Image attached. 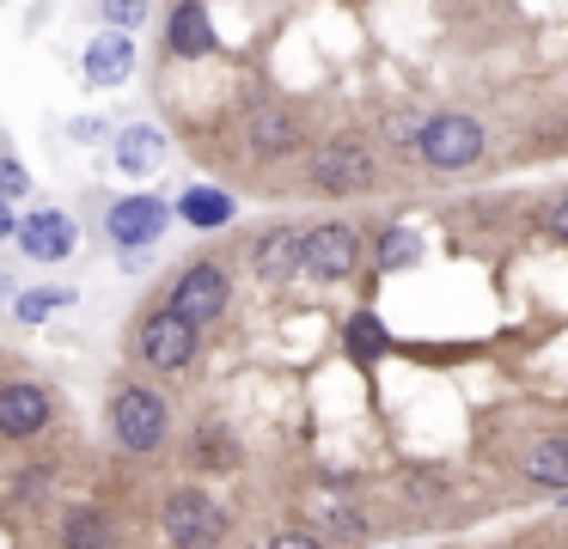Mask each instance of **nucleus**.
Segmentation results:
<instances>
[{
    "instance_id": "nucleus-1",
    "label": "nucleus",
    "mask_w": 568,
    "mask_h": 549,
    "mask_svg": "<svg viewBox=\"0 0 568 549\" xmlns=\"http://www.w3.org/2000/svg\"><path fill=\"white\" fill-rule=\"evenodd\" d=\"M160 531H165V543H178V549H209L226 537V512H221V500L202 495V488H178L160 507Z\"/></svg>"
},
{
    "instance_id": "nucleus-2",
    "label": "nucleus",
    "mask_w": 568,
    "mask_h": 549,
    "mask_svg": "<svg viewBox=\"0 0 568 549\" xmlns=\"http://www.w3.org/2000/svg\"><path fill=\"white\" fill-rule=\"evenodd\" d=\"M477 153H483L477 116H428L416 129V159L428 171H465L477 165Z\"/></svg>"
},
{
    "instance_id": "nucleus-3",
    "label": "nucleus",
    "mask_w": 568,
    "mask_h": 549,
    "mask_svg": "<svg viewBox=\"0 0 568 549\" xmlns=\"http://www.w3.org/2000/svg\"><path fill=\"white\" fill-rule=\"evenodd\" d=\"M111 427L116 439H123L129 451H160L165 446V427H172V415H165L160 390H141V385H123L111 403Z\"/></svg>"
},
{
    "instance_id": "nucleus-4",
    "label": "nucleus",
    "mask_w": 568,
    "mask_h": 549,
    "mask_svg": "<svg viewBox=\"0 0 568 549\" xmlns=\"http://www.w3.org/2000/svg\"><path fill=\"white\" fill-rule=\"evenodd\" d=\"M135 360L153 373H178V366L196 360V324H184L178 312H153L135 336Z\"/></svg>"
},
{
    "instance_id": "nucleus-5",
    "label": "nucleus",
    "mask_w": 568,
    "mask_h": 549,
    "mask_svg": "<svg viewBox=\"0 0 568 549\" xmlns=\"http://www.w3.org/2000/svg\"><path fill=\"white\" fill-rule=\"evenodd\" d=\"M355 263H361V232L355 226H312V232H300V268L306 275H318V281H343V275H355Z\"/></svg>"
},
{
    "instance_id": "nucleus-6",
    "label": "nucleus",
    "mask_w": 568,
    "mask_h": 549,
    "mask_svg": "<svg viewBox=\"0 0 568 549\" xmlns=\"http://www.w3.org/2000/svg\"><path fill=\"white\" fill-rule=\"evenodd\" d=\"M367 183H373V153L355 141H331L312 159V190H324V195H355Z\"/></svg>"
},
{
    "instance_id": "nucleus-7",
    "label": "nucleus",
    "mask_w": 568,
    "mask_h": 549,
    "mask_svg": "<svg viewBox=\"0 0 568 549\" xmlns=\"http://www.w3.org/2000/svg\"><path fill=\"white\" fill-rule=\"evenodd\" d=\"M165 220H172V207H165L160 195H123V202H111V214H104V232H111V244H123V251H141V244H153L165 232Z\"/></svg>"
},
{
    "instance_id": "nucleus-8",
    "label": "nucleus",
    "mask_w": 568,
    "mask_h": 549,
    "mask_svg": "<svg viewBox=\"0 0 568 549\" xmlns=\"http://www.w3.org/2000/svg\"><path fill=\"white\" fill-rule=\"evenodd\" d=\"M226 268H214V263H196V268H184V281L172 287V305L165 312H178L184 324H209V317H221L226 312Z\"/></svg>"
},
{
    "instance_id": "nucleus-9",
    "label": "nucleus",
    "mask_w": 568,
    "mask_h": 549,
    "mask_svg": "<svg viewBox=\"0 0 568 549\" xmlns=\"http://www.w3.org/2000/svg\"><path fill=\"white\" fill-rule=\"evenodd\" d=\"M19 244H26V256H38V263H62L68 251H74V220L62 214V207H38V214L19 220Z\"/></svg>"
},
{
    "instance_id": "nucleus-10",
    "label": "nucleus",
    "mask_w": 568,
    "mask_h": 549,
    "mask_svg": "<svg viewBox=\"0 0 568 549\" xmlns=\"http://www.w3.org/2000/svg\"><path fill=\"white\" fill-rule=\"evenodd\" d=\"M50 427V390L43 385H0V434L31 439Z\"/></svg>"
},
{
    "instance_id": "nucleus-11",
    "label": "nucleus",
    "mask_w": 568,
    "mask_h": 549,
    "mask_svg": "<svg viewBox=\"0 0 568 549\" xmlns=\"http://www.w3.org/2000/svg\"><path fill=\"white\" fill-rule=\"evenodd\" d=\"M111 159H116V171H129V177H148V171H160V159H165V134L153 129V122H129V129L111 141Z\"/></svg>"
},
{
    "instance_id": "nucleus-12",
    "label": "nucleus",
    "mask_w": 568,
    "mask_h": 549,
    "mask_svg": "<svg viewBox=\"0 0 568 549\" xmlns=\"http://www.w3.org/2000/svg\"><path fill=\"white\" fill-rule=\"evenodd\" d=\"M129 68H135V49H129L123 31L92 37V49H87V80H92V85H123Z\"/></svg>"
},
{
    "instance_id": "nucleus-13",
    "label": "nucleus",
    "mask_w": 568,
    "mask_h": 549,
    "mask_svg": "<svg viewBox=\"0 0 568 549\" xmlns=\"http://www.w3.org/2000/svg\"><path fill=\"white\" fill-rule=\"evenodd\" d=\"M62 549H111V519L87 500L62 507Z\"/></svg>"
},
{
    "instance_id": "nucleus-14",
    "label": "nucleus",
    "mask_w": 568,
    "mask_h": 549,
    "mask_svg": "<svg viewBox=\"0 0 568 549\" xmlns=\"http://www.w3.org/2000/svg\"><path fill=\"white\" fill-rule=\"evenodd\" d=\"M190 464H196V470H233V464H239V439L226 434L221 421H202L196 439H190Z\"/></svg>"
},
{
    "instance_id": "nucleus-15",
    "label": "nucleus",
    "mask_w": 568,
    "mask_h": 549,
    "mask_svg": "<svg viewBox=\"0 0 568 549\" xmlns=\"http://www.w3.org/2000/svg\"><path fill=\"white\" fill-rule=\"evenodd\" d=\"M172 49H178V55H209V49H214L209 7H196V0H184V7L172 12Z\"/></svg>"
},
{
    "instance_id": "nucleus-16",
    "label": "nucleus",
    "mask_w": 568,
    "mask_h": 549,
    "mask_svg": "<svg viewBox=\"0 0 568 549\" xmlns=\"http://www.w3.org/2000/svg\"><path fill=\"white\" fill-rule=\"evenodd\" d=\"M519 470L538 488H568V439H538V446L519 458Z\"/></svg>"
},
{
    "instance_id": "nucleus-17",
    "label": "nucleus",
    "mask_w": 568,
    "mask_h": 549,
    "mask_svg": "<svg viewBox=\"0 0 568 549\" xmlns=\"http://www.w3.org/2000/svg\"><path fill=\"white\" fill-rule=\"evenodd\" d=\"M251 146H257V153H294L300 116H287V110H257V116H251Z\"/></svg>"
},
{
    "instance_id": "nucleus-18",
    "label": "nucleus",
    "mask_w": 568,
    "mask_h": 549,
    "mask_svg": "<svg viewBox=\"0 0 568 549\" xmlns=\"http://www.w3.org/2000/svg\"><path fill=\"white\" fill-rule=\"evenodd\" d=\"M178 214L190 220V226H226L233 220V195L226 190H209V183H196V190H184V202H178Z\"/></svg>"
},
{
    "instance_id": "nucleus-19",
    "label": "nucleus",
    "mask_w": 568,
    "mask_h": 549,
    "mask_svg": "<svg viewBox=\"0 0 568 549\" xmlns=\"http://www.w3.org/2000/svg\"><path fill=\"white\" fill-rule=\"evenodd\" d=\"M251 268H257L263 281L287 275V268H300V232H270V238L251 251Z\"/></svg>"
},
{
    "instance_id": "nucleus-20",
    "label": "nucleus",
    "mask_w": 568,
    "mask_h": 549,
    "mask_svg": "<svg viewBox=\"0 0 568 549\" xmlns=\"http://www.w3.org/2000/svg\"><path fill=\"white\" fill-rule=\"evenodd\" d=\"M416 256H422V238H416V232L392 226V232L379 238V268H409Z\"/></svg>"
},
{
    "instance_id": "nucleus-21",
    "label": "nucleus",
    "mask_w": 568,
    "mask_h": 549,
    "mask_svg": "<svg viewBox=\"0 0 568 549\" xmlns=\"http://www.w3.org/2000/svg\"><path fill=\"white\" fill-rule=\"evenodd\" d=\"M62 305H74V293L68 287H38V293H19V317L26 324H43L50 312H62Z\"/></svg>"
},
{
    "instance_id": "nucleus-22",
    "label": "nucleus",
    "mask_w": 568,
    "mask_h": 549,
    "mask_svg": "<svg viewBox=\"0 0 568 549\" xmlns=\"http://www.w3.org/2000/svg\"><path fill=\"white\" fill-rule=\"evenodd\" d=\"M348 348L361 354V360H373V354H385V329L373 312H355V324H348Z\"/></svg>"
},
{
    "instance_id": "nucleus-23",
    "label": "nucleus",
    "mask_w": 568,
    "mask_h": 549,
    "mask_svg": "<svg viewBox=\"0 0 568 549\" xmlns=\"http://www.w3.org/2000/svg\"><path fill=\"white\" fill-rule=\"evenodd\" d=\"M318 519L331 525L336 537H367V519H361V512H348V507H336V500H331V507H318Z\"/></svg>"
},
{
    "instance_id": "nucleus-24",
    "label": "nucleus",
    "mask_w": 568,
    "mask_h": 549,
    "mask_svg": "<svg viewBox=\"0 0 568 549\" xmlns=\"http://www.w3.org/2000/svg\"><path fill=\"white\" fill-rule=\"evenodd\" d=\"M31 190V177H26V165H19L13 153L0 159V202H19V195Z\"/></svg>"
},
{
    "instance_id": "nucleus-25",
    "label": "nucleus",
    "mask_w": 568,
    "mask_h": 549,
    "mask_svg": "<svg viewBox=\"0 0 568 549\" xmlns=\"http://www.w3.org/2000/svg\"><path fill=\"white\" fill-rule=\"evenodd\" d=\"M104 19H111L116 31H129V24H141V0H104Z\"/></svg>"
},
{
    "instance_id": "nucleus-26",
    "label": "nucleus",
    "mask_w": 568,
    "mask_h": 549,
    "mask_svg": "<svg viewBox=\"0 0 568 549\" xmlns=\"http://www.w3.org/2000/svg\"><path fill=\"white\" fill-rule=\"evenodd\" d=\"M270 549H324V537H312V531H275Z\"/></svg>"
},
{
    "instance_id": "nucleus-27",
    "label": "nucleus",
    "mask_w": 568,
    "mask_h": 549,
    "mask_svg": "<svg viewBox=\"0 0 568 549\" xmlns=\"http://www.w3.org/2000/svg\"><path fill=\"white\" fill-rule=\"evenodd\" d=\"M416 129H422V122H409V116H392V122H385V134H392L397 146H416Z\"/></svg>"
},
{
    "instance_id": "nucleus-28",
    "label": "nucleus",
    "mask_w": 568,
    "mask_h": 549,
    "mask_svg": "<svg viewBox=\"0 0 568 549\" xmlns=\"http://www.w3.org/2000/svg\"><path fill=\"white\" fill-rule=\"evenodd\" d=\"M544 226H550V238H556V244H568V202H556L550 214H544Z\"/></svg>"
},
{
    "instance_id": "nucleus-29",
    "label": "nucleus",
    "mask_w": 568,
    "mask_h": 549,
    "mask_svg": "<svg viewBox=\"0 0 568 549\" xmlns=\"http://www.w3.org/2000/svg\"><path fill=\"white\" fill-rule=\"evenodd\" d=\"M13 226H19V220H13V202H0V244L13 238Z\"/></svg>"
}]
</instances>
